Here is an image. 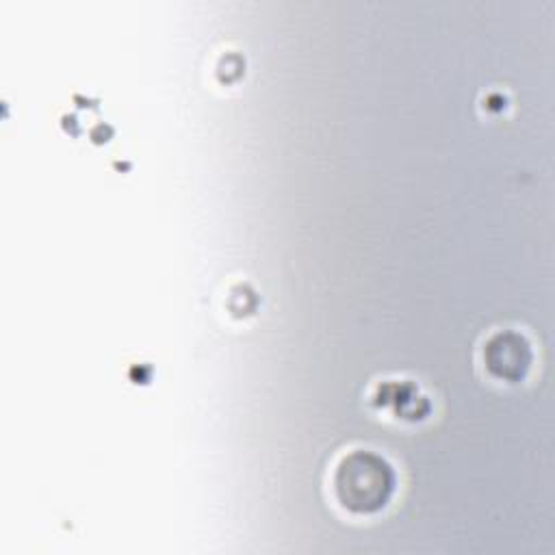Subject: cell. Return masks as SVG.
Instances as JSON below:
<instances>
[{"mask_svg":"<svg viewBox=\"0 0 555 555\" xmlns=\"http://www.w3.org/2000/svg\"><path fill=\"white\" fill-rule=\"evenodd\" d=\"M397 486L392 464L371 451L351 449L340 455L332 473V490L338 505L351 514H373L382 509Z\"/></svg>","mask_w":555,"mask_h":555,"instance_id":"cell-1","label":"cell"},{"mask_svg":"<svg viewBox=\"0 0 555 555\" xmlns=\"http://www.w3.org/2000/svg\"><path fill=\"white\" fill-rule=\"evenodd\" d=\"M481 358L490 377L514 384L527 375L533 353L525 334L516 330H496L486 338Z\"/></svg>","mask_w":555,"mask_h":555,"instance_id":"cell-2","label":"cell"}]
</instances>
